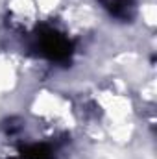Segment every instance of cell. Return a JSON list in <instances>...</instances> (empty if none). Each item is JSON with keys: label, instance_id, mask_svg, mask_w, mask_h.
Returning a JSON list of instances; mask_svg holds the SVG:
<instances>
[{"label": "cell", "instance_id": "6da1fadb", "mask_svg": "<svg viewBox=\"0 0 157 159\" xmlns=\"http://www.w3.org/2000/svg\"><path fill=\"white\" fill-rule=\"evenodd\" d=\"M37 48L41 54L52 61H63L70 56V43L56 30H43L37 35Z\"/></svg>", "mask_w": 157, "mask_h": 159}, {"label": "cell", "instance_id": "3957f363", "mask_svg": "<svg viewBox=\"0 0 157 159\" xmlns=\"http://www.w3.org/2000/svg\"><path fill=\"white\" fill-rule=\"evenodd\" d=\"M22 156H24V159H52V152H50L46 146L34 144V146L26 148Z\"/></svg>", "mask_w": 157, "mask_h": 159}, {"label": "cell", "instance_id": "7a4b0ae2", "mask_svg": "<svg viewBox=\"0 0 157 159\" xmlns=\"http://www.w3.org/2000/svg\"><path fill=\"white\" fill-rule=\"evenodd\" d=\"M105 7L120 19H129L133 11V0H104Z\"/></svg>", "mask_w": 157, "mask_h": 159}]
</instances>
